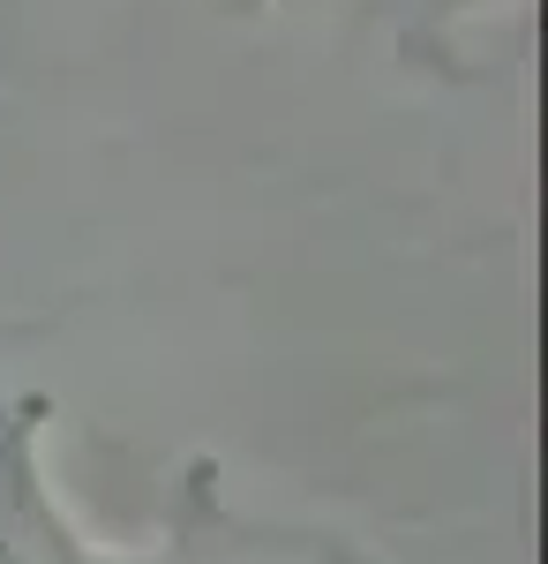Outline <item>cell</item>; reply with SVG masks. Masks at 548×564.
I'll use <instances>...</instances> for the list:
<instances>
[{"label": "cell", "mask_w": 548, "mask_h": 564, "mask_svg": "<svg viewBox=\"0 0 548 564\" xmlns=\"http://www.w3.org/2000/svg\"><path fill=\"white\" fill-rule=\"evenodd\" d=\"M218 8L255 15L271 0H218ZM518 15H526V0H398V61L406 68H451V76H465L481 31L489 23H518Z\"/></svg>", "instance_id": "7a4b0ae2"}, {"label": "cell", "mask_w": 548, "mask_h": 564, "mask_svg": "<svg viewBox=\"0 0 548 564\" xmlns=\"http://www.w3.org/2000/svg\"><path fill=\"white\" fill-rule=\"evenodd\" d=\"M45 436H53V399L45 391H8L0 399V564H196L180 520L166 527V550H151V557L98 550L53 489Z\"/></svg>", "instance_id": "6da1fadb"}]
</instances>
